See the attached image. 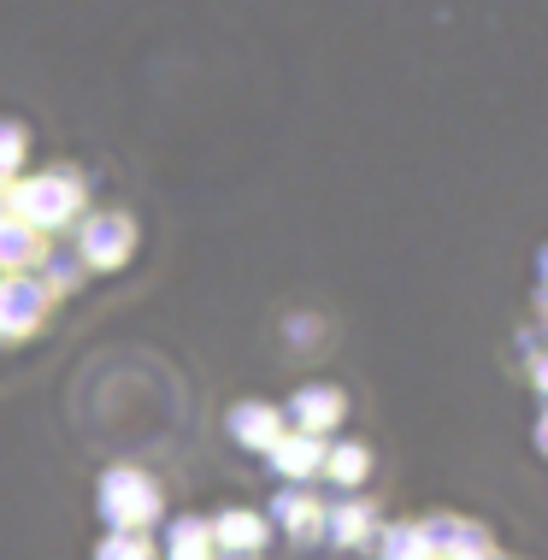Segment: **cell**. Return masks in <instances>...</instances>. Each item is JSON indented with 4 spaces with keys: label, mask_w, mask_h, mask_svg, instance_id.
I'll return each instance as SVG.
<instances>
[{
    "label": "cell",
    "mask_w": 548,
    "mask_h": 560,
    "mask_svg": "<svg viewBox=\"0 0 548 560\" xmlns=\"http://www.w3.org/2000/svg\"><path fill=\"white\" fill-rule=\"evenodd\" d=\"M78 278H83V271H78L71 254H54V260H48V290H78Z\"/></svg>",
    "instance_id": "17"
},
{
    "label": "cell",
    "mask_w": 548,
    "mask_h": 560,
    "mask_svg": "<svg viewBox=\"0 0 548 560\" xmlns=\"http://www.w3.org/2000/svg\"><path fill=\"white\" fill-rule=\"evenodd\" d=\"M424 542H431V555H448V560H490V532L466 520H431Z\"/></svg>",
    "instance_id": "6"
},
{
    "label": "cell",
    "mask_w": 548,
    "mask_h": 560,
    "mask_svg": "<svg viewBox=\"0 0 548 560\" xmlns=\"http://www.w3.org/2000/svg\"><path fill=\"white\" fill-rule=\"evenodd\" d=\"M537 384H543V396H548V360H537Z\"/></svg>",
    "instance_id": "18"
},
{
    "label": "cell",
    "mask_w": 548,
    "mask_h": 560,
    "mask_svg": "<svg viewBox=\"0 0 548 560\" xmlns=\"http://www.w3.org/2000/svg\"><path fill=\"white\" fill-rule=\"evenodd\" d=\"M377 555L384 560H436L431 542H424V525H389L384 542H377Z\"/></svg>",
    "instance_id": "14"
},
{
    "label": "cell",
    "mask_w": 548,
    "mask_h": 560,
    "mask_svg": "<svg viewBox=\"0 0 548 560\" xmlns=\"http://www.w3.org/2000/svg\"><path fill=\"white\" fill-rule=\"evenodd\" d=\"M101 520L113 525V532H142L148 520L160 513V483L142 472V466H113V472H101Z\"/></svg>",
    "instance_id": "1"
},
{
    "label": "cell",
    "mask_w": 548,
    "mask_h": 560,
    "mask_svg": "<svg viewBox=\"0 0 548 560\" xmlns=\"http://www.w3.org/2000/svg\"><path fill=\"white\" fill-rule=\"evenodd\" d=\"M212 542H219V555H231V560H254L266 549V520H260V513L231 508V513L212 520Z\"/></svg>",
    "instance_id": "7"
},
{
    "label": "cell",
    "mask_w": 548,
    "mask_h": 560,
    "mask_svg": "<svg viewBox=\"0 0 548 560\" xmlns=\"http://www.w3.org/2000/svg\"><path fill=\"white\" fill-rule=\"evenodd\" d=\"M372 532V508L365 502H342V508H325V537L342 542V549H354V542Z\"/></svg>",
    "instance_id": "11"
},
{
    "label": "cell",
    "mask_w": 548,
    "mask_h": 560,
    "mask_svg": "<svg viewBox=\"0 0 548 560\" xmlns=\"http://www.w3.org/2000/svg\"><path fill=\"white\" fill-rule=\"evenodd\" d=\"M95 560H154V549H148L142 532H113V537L95 549Z\"/></svg>",
    "instance_id": "16"
},
{
    "label": "cell",
    "mask_w": 548,
    "mask_h": 560,
    "mask_svg": "<svg viewBox=\"0 0 548 560\" xmlns=\"http://www.w3.org/2000/svg\"><path fill=\"white\" fill-rule=\"evenodd\" d=\"M136 248V231H130V219H118V213H101V219H89L83 224V260L89 266H125V254Z\"/></svg>",
    "instance_id": "4"
},
{
    "label": "cell",
    "mask_w": 548,
    "mask_h": 560,
    "mask_svg": "<svg viewBox=\"0 0 548 560\" xmlns=\"http://www.w3.org/2000/svg\"><path fill=\"white\" fill-rule=\"evenodd\" d=\"M231 436L248 448H271L283 436V413H271L260 401H242V407H231Z\"/></svg>",
    "instance_id": "9"
},
{
    "label": "cell",
    "mask_w": 548,
    "mask_h": 560,
    "mask_svg": "<svg viewBox=\"0 0 548 560\" xmlns=\"http://www.w3.org/2000/svg\"><path fill=\"white\" fill-rule=\"evenodd\" d=\"M271 466H278L283 478H313L318 466H325V448H318V436H278L271 443Z\"/></svg>",
    "instance_id": "10"
},
{
    "label": "cell",
    "mask_w": 548,
    "mask_h": 560,
    "mask_svg": "<svg viewBox=\"0 0 548 560\" xmlns=\"http://www.w3.org/2000/svg\"><path fill=\"white\" fill-rule=\"evenodd\" d=\"M289 425H295L301 436H325L330 425L342 419V389H330V384H307V389H295V401H289Z\"/></svg>",
    "instance_id": "5"
},
{
    "label": "cell",
    "mask_w": 548,
    "mask_h": 560,
    "mask_svg": "<svg viewBox=\"0 0 548 560\" xmlns=\"http://www.w3.org/2000/svg\"><path fill=\"white\" fill-rule=\"evenodd\" d=\"M7 207L19 213V224H30V231H59V224L83 207V184L71 172L36 177V184H12L7 189Z\"/></svg>",
    "instance_id": "2"
},
{
    "label": "cell",
    "mask_w": 548,
    "mask_h": 560,
    "mask_svg": "<svg viewBox=\"0 0 548 560\" xmlns=\"http://www.w3.org/2000/svg\"><path fill=\"white\" fill-rule=\"evenodd\" d=\"M325 472H330V483H365L372 454H365L360 443H337V448H325Z\"/></svg>",
    "instance_id": "13"
},
{
    "label": "cell",
    "mask_w": 548,
    "mask_h": 560,
    "mask_svg": "<svg viewBox=\"0 0 548 560\" xmlns=\"http://www.w3.org/2000/svg\"><path fill=\"white\" fill-rule=\"evenodd\" d=\"M36 260V231L30 224H0V266H24Z\"/></svg>",
    "instance_id": "15"
},
{
    "label": "cell",
    "mask_w": 548,
    "mask_h": 560,
    "mask_svg": "<svg viewBox=\"0 0 548 560\" xmlns=\"http://www.w3.org/2000/svg\"><path fill=\"white\" fill-rule=\"evenodd\" d=\"M543 271H548V254H543Z\"/></svg>",
    "instance_id": "20"
},
{
    "label": "cell",
    "mask_w": 548,
    "mask_h": 560,
    "mask_svg": "<svg viewBox=\"0 0 548 560\" xmlns=\"http://www.w3.org/2000/svg\"><path fill=\"white\" fill-rule=\"evenodd\" d=\"M271 508H278V525H283V532L295 537V542L325 537V502H313L307 490H283Z\"/></svg>",
    "instance_id": "8"
},
{
    "label": "cell",
    "mask_w": 548,
    "mask_h": 560,
    "mask_svg": "<svg viewBox=\"0 0 548 560\" xmlns=\"http://www.w3.org/2000/svg\"><path fill=\"white\" fill-rule=\"evenodd\" d=\"M48 313V295L30 278H0V337H24Z\"/></svg>",
    "instance_id": "3"
},
{
    "label": "cell",
    "mask_w": 548,
    "mask_h": 560,
    "mask_svg": "<svg viewBox=\"0 0 548 560\" xmlns=\"http://www.w3.org/2000/svg\"><path fill=\"white\" fill-rule=\"evenodd\" d=\"M172 560H212V525L207 520H177L172 525Z\"/></svg>",
    "instance_id": "12"
},
{
    "label": "cell",
    "mask_w": 548,
    "mask_h": 560,
    "mask_svg": "<svg viewBox=\"0 0 548 560\" xmlns=\"http://www.w3.org/2000/svg\"><path fill=\"white\" fill-rule=\"evenodd\" d=\"M537 443H543V448H548V419H543V431H537Z\"/></svg>",
    "instance_id": "19"
}]
</instances>
